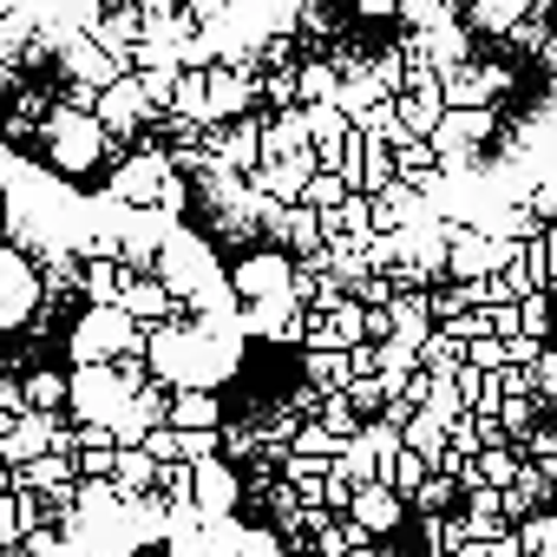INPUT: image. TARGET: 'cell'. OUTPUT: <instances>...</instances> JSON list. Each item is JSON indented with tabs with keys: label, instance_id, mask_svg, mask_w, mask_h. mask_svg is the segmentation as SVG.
<instances>
[{
	"label": "cell",
	"instance_id": "obj_1",
	"mask_svg": "<svg viewBox=\"0 0 557 557\" xmlns=\"http://www.w3.org/2000/svg\"><path fill=\"white\" fill-rule=\"evenodd\" d=\"M145 210L79 197L60 171L0 145V361L47 329L79 289L92 296V262L125 256Z\"/></svg>",
	"mask_w": 557,
	"mask_h": 557
},
{
	"label": "cell",
	"instance_id": "obj_2",
	"mask_svg": "<svg viewBox=\"0 0 557 557\" xmlns=\"http://www.w3.org/2000/svg\"><path fill=\"white\" fill-rule=\"evenodd\" d=\"M60 485V466L0 472V557H79L86 531L53 518L47 492Z\"/></svg>",
	"mask_w": 557,
	"mask_h": 557
}]
</instances>
